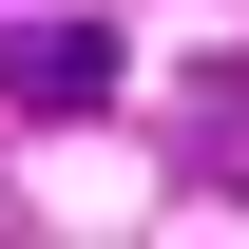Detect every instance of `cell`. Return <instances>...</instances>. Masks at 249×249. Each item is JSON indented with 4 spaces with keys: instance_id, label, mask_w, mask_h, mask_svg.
<instances>
[{
    "instance_id": "6da1fadb",
    "label": "cell",
    "mask_w": 249,
    "mask_h": 249,
    "mask_svg": "<svg viewBox=\"0 0 249 249\" xmlns=\"http://www.w3.org/2000/svg\"><path fill=\"white\" fill-rule=\"evenodd\" d=\"M115 77H134L115 19H0V115H96Z\"/></svg>"
}]
</instances>
